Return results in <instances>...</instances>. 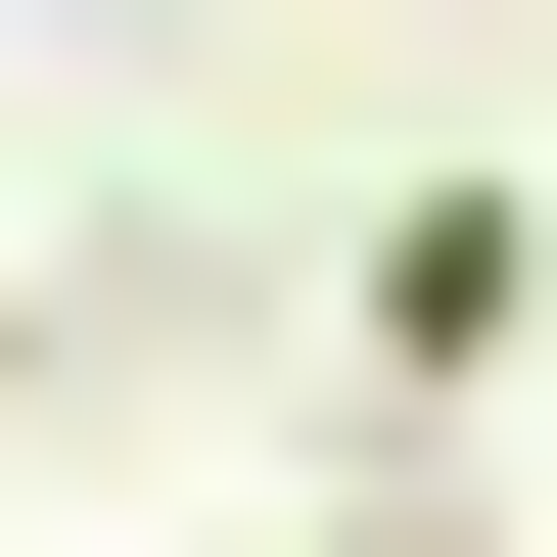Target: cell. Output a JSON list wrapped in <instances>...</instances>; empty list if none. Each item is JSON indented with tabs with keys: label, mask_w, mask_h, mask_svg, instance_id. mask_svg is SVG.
<instances>
[{
	"label": "cell",
	"mask_w": 557,
	"mask_h": 557,
	"mask_svg": "<svg viewBox=\"0 0 557 557\" xmlns=\"http://www.w3.org/2000/svg\"><path fill=\"white\" fill-rule=\"evenodd\" d=\"M372 557H511V511H372Z\"/></svg>",
	"instance_id": "obj_2"
},
{
	"label": "cell",
	"mask_w": 557,
	"mask_h": 557,
	"mask_svg": "<svg viewBox=\"0 0 557 557\" xmlns=\"http://www.w3.org/2000/svg\"><path fill=\"white\" fill-rule=\"evenodd\" d=\"M325 325H372V372H511V325H557V186H372V278H325Z\"/></svg>",
	"instance_id": "obj_1"
}]
</instances>
